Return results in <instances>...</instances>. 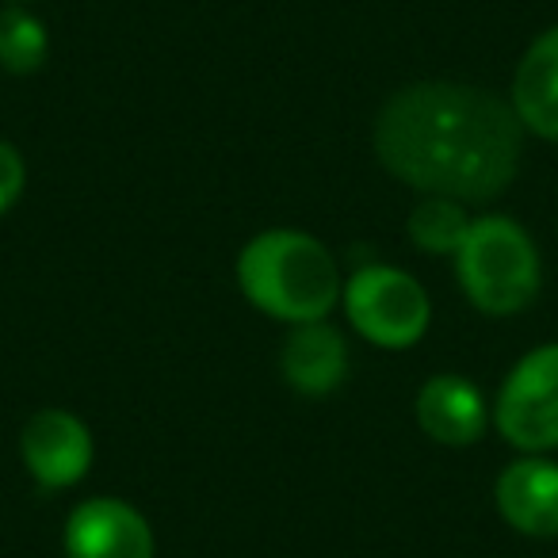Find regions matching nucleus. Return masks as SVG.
<instances>
[{"instance_id": "9d476101", "label": "nucleus", "mask_w": 558, "mask_h": 558, "mask_svg": "<svg viewBox=\"0 0 558 558\" xmlns=\"http://www.w3.org/2000/svg\"><path fill=\"white\" fill-rule=\"evenodd\" d=\"M279 375L295 395L326 398L349 379V344L337 326L326 322H306L291 326L288 341L279 349Z\"/></svg>"}, {"instance_id": "423d86ee", "label": "nucleus", "mask_w": 558, "mask_h": 558, "mask_svg": "<svg viewBox=\"0 0 558 558\" xmlns=\"http://www.w3.org/2000/svg\"><path fill=\"white\" fill-rule=\"evenodd\" d=\"M20 459L32 474L35 486L43 489H70L93 471L96 440L88 425L70 410H39L27 417L20 433Z\"/></svg>"}, {"instance_id": "f8f14e48", "label": "nucleus", "mask_w": 558, "mask_h": 558, "mask_svg": "<svg viewBox=\"0 0 558 558\" xmlns=\"http://www.w3.org/2000/svg\"><path fill=\"white\" fill-rule=\"evenodd\" d=\"M474 218L466 215V203L451 195H421V203L410 210V241L428 256H456L471 233Z\"/></svg>"}, {"instance_id": "f03ea898", "label": "nucleus", "mask_w": 558, "mask_h": 558, "mask_svg": "<svg viewBox=\"0 0 558 558\" xmlns=\"http://www.w3.org/2000/svg\"><path fill=\"white\" fill-rule=\"evenodd\" d=\"M238 288L283 326L326 322L341 306L344 276L333 248L306 230H264L238 253Z\"/></svg>"}, {"instance_id": "9b49d317", "label": "nucleus", "mask_w": 558, "mask_h": 558, "mask_svg": "<svg viewBox=\"0 0 558 558\" xmlns=\"http://www.w3.org/2000/svg\"><path fill=\"white\" fill-rule=\"evenodd\" d=\"M509 104L524 134L558 142V24L535 35L532 47L520 54L509 85Z\"/></svg>"}, {"instance_id": "0eeeda50", "label": "nucleus", "mask_w": 558, "mask_h": 558, "mask_svg": "<svg viewBox=\"0 0 558 558\" xmlns=\"http://www.w3.org/2000/svg\"><path fill=\"white\" fill-rule=\"evenodd\" d=\"M62 547L65 558H154L157 535L131 501L100 494L73 505Z\"/></svg>"}, {"instance_id": "f257e3e1", "label": "nucleus", "mask_w": 558, "mask_h": 558, "mask_svg": "<svg viewBox=\"0 0 558 558\" xmlns=\"http://www.w3.org/2000/svg\"><path fill=\"white\" fill-rule=\"evenodd\" d=\"M372 142L395 180L466 207L509 192L524 157V126L509 96L459 81L405 85L379 108Z\"/></svg>"}, {"instance_id": "6e6552de", "label": "nucleus", "mask_w": 558, "mask_h": 558, "mask_svg": "<svg viewBox=\"0 0 558 558\" xmlns=\"http://www.w3.org/2000/svg\"><path fill=\"white\" fill-rule=\"evenodd\" d=\"M417 425L444 448H471L494 425V405L466 375L440 372L417 390Z\"/></svg>"}, {"instance_id": "1a4fd4ad", "label": "nucleus", "mask_w": 558, "mask_h": 558, "mask_svg": "<svg viewBox=\"0 0 558 558\" xmlns=\"http://www.w3.org/2000/svg\"><path fill=\"white\" fill-rule=\"evenodd\" d=\"M494 505L501 520L520 535L555 539L558 535V463L550 456H520L497 474Z\"/></svg>"}, {"instance_id": "20e7f679", "label": "nucleus", "mask_w": 558, "mask_h": 558, "mask_svg": "<svg viewBox=\"0 0 558 558\" xmlns=\"http://www.w3.org/2000/svg\"><path fill=\"white\" fill-rule=\"evenodd\" d=\"M341 306L349 326L364 341L387 352H405L425 341L433 326V299L421 288V279L395 264H360L344 279Z\"/></svg>"}, {"instance_id": "4468645a", "label": "nucleus", "mask_w": 558, "mask_h": 558, "mask_svg": "<svg viewBox=\"0 0 558 558\" xmlns=\"http://www.w3.org/2000/svg\"><path fill=\"white\" fill-rule=\"evenodd\" d=\"M27 187V161L12 142L0 138V218L20 203Z\"/></svg>"}, {"instance_id": "39448f33", "label": "nucleus", "mask_w": 558, "mask_h": 558, "mask_svg": "<svg viewBox=\"0 0 558 558\" xmlns=\"http://www.w3.org/2000/svg\"><path fill=\"white\" fill-rule=\"evenodd\" d=\"M494 428L520 456L558 451V341L512 364L494 398Z\"/></svg>"}, {"instance_id": "7ed1b4c3", "label": "nucleus", "mask_w": 558, "mask_h": 558, "mask_svg": "<svg viewBox=\"0 0 558 558\" xmlns=\"http://www.w3.org/2000/svg\"><path fill=\"white\" fill-rule=\"evenodd\" d=\"M456 276L486 318H517L539 299L543 260L532 233L509 215H478L456 256Z\"/></svg>"}, {"instance_id": "2eb2a0df", "label": "nucleus", "mask_w": 558, "mask_h": 558, "mask_svg": "<svg viewBox=\"0 0 558 558\" xmlns=\"http://www.w3.org/2000/svg\"><path fill=\"white\" fill-rule=\"evenodd\" d=\"M9 4H27V0H9Z\"/></svg>"}, {"instance_id": "ddd939ff", "label": "nucleus", "mask_w": 558, "mask_h": 558, "mask_svg": "<svg viewBox=\"0 0 558 558\" xmlns=\"http://www.w3.org/2000/svg\"><path fill=\"white\" fill-rule=\"evenodd\" d=\"M47 24L27 4H4L0 9V70L12 77H32L47 65Z\"/></svg>"}]
</instances>
